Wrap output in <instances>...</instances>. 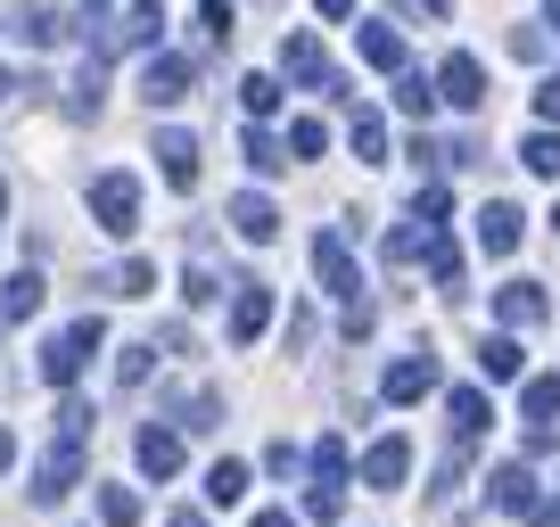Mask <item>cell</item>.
Returning <instances> with one entry per match:
<instances>
[{
  "label": "cell",
  "mask_w": 560,
  "mask_h": 527,
  "mask_svg": "<svg viewBox=\"0 0 560 527\" xmlns=\"http://www.w3.org/2000/svg\"><path fill=\"white\" fill-rule=\"evenodd\" d=\"M67 9H42V0H34V9H18V17H9V34H18V42H34V50H58V42H67Z\"/></svg>",
  "instance_id": "obj_18"
},
{
  "label": "cell",
  "mask_w": 560,
  "mask_h": 527,
  "mask_svg": "<svg viewBox=\"0 0 560 527\" xmlns=\"http://www.w3.org/2000/svg\"><path fill=\"white\" fill-rule=\"evenodd\" d=\"M0 207H9V181H0Z\"/></svg>",
  "instance_id": "obj_51"
},
{
  "label": "cell",
  "mask_w": 560,
  "mask_h": 527,
  "mask_svg": "<svg viewBox=\"0 0 560 527\" xmlns=\"http://www.w3.org/2000/svg\"><path fill=\"white\" fill-rule=\"evenodd\" d=\"M9 461H18V437H9V429H0V470H9Z\"/></svg>",
  "instance_id": "obj_46"
},
{
  "label": "cell",
  "mask_w": 560,
  "mask_h": 527,
  "mask_svg": "<svg viewBox=\"0 0 560 527\" xmlns=\"http://www.w3.org/2000/svg\"><path fill=\"white\" fill-rule=\"evenodd\" d=\"M412 214H420L429 231H438L445 214H454V190H445V181H420V190H412Z\"/></svg>",
  "instance_id": "obj_35"
},
{
  "label": "cell",
  "mask_w": 560,
  "mask_h": 527,
  "mask_svg": "<svg viewBox=\"0 0 560 527\" xmlns=\"http://www.w3.org/2000/svg\"><path fill=\"white\" fill-rule=\"evenodd\" d=\"M240 157L256 165V174H280V165H289V141H272V132H264V124H247V141H240Z\"/></svg>",
  "instance_id": "obj_25"
},
{
  "label": "cell",
  "mask_w": 560,
  "mask_h": 527,
  "mask_svg": "<svg viewBox=\"0 0 560 527\" xmlns=\"http://www.w3.org/2000/svg\"><path fill=\"white\" fill-rule=\"evenodd\" d=\"M396 107H404V116H429V107H438V83L404 67V74H396Z\"/></svg>",
  "instance_id": "obj_30"
},
{
  "label": "cell",
  "mask_w": 560,
  "mask_h": 527,
  "mask_svg": "<svg viewBox=\"0 0 560 527\" xmlns=\"http://www.w3.org/2000/svg\"><path fill=\"white\" fill-rule=\"evenodd\" d=\"M198 25H207V42H231V0H198Z\"/></svg>",
  "instance_id": "obj_40"
},
{
  "label": "cell",
  "mask_w": 560,
  "mask_h": 527,
  "mask_svg": "<svg viewBox=\"0 0 560 527\" xmlns=\"http://www.w3.org/2000/svg\"><path fill=\"white\" fill-rule=\"evenodd\" d=\"M231 231H240L247 247L280 239V207H272V198H264V190H240V198H231Z\"/></svg>",
  "instance_id": "obj_14"
},
{
  "label": "cell",
  "mask_w": 560,
  "mask_h": 527,
  "mask_svg": "<svg viewBox=\"0 0 560 527\" xmlns=\"http://www.w3.org/2000/svg\"><path fill=\"white\" fill-rule=\"evenodd\" d=\"M429 272H438V289H445V297H462V247L445 239V231H438V247H429Z\"/></svg>",
  "instance_id": "obj_32"
},
{
  "label": "cell",
  "mask_w": 560,
  "mask_h": 527,
  "mask_svg": "<svg viewBox=\"0 0 560 527\" xmlns=\"http://www.w3.org/2000/svg\"><path fill=\"white\" fill-rule=\"evenodd\" d=\"M18 91H25V83H18V74H9V67H0V99H18Z\"/></svg>",
  "instance_id": "obj_47"
},
{
  "label": "cell",
  "mask_w": 560,
  "mask_h": 527,
  "mask_svg": "<svg viewBox=\"0 0 560 527\" xmlns=\"http://www.w3.org/2000/svg\"><path fill=\"white\" fill-rule=\"evenodd\" d=\"M544 9H552V34H560V0H544Z\"/></svg>",
  "instance_id": "obj_50"
},
{
  "label": "cell",
  "mask_w": 560,
  "mask_h": 527,
  "mask_svg": "<svg viewBox=\"0 0 560 527\" xmlns=\"http://www.w3.org/2000/svg\"><path fill=\"white\" fill-rule=\"evenodd\" d=\"M520 231H527V214L511 207V198H487V207H478V247H487V256H511Z\"/></svg>",
  "instance_id": "obj_13"
},
{
  "label": "cell",
  "mask_w": 560,
  "mask_h": 527,
  "mask_svg": "<svg viewBox=\"0 0 560 527\" xmlns=\"http://www.w3.org/2000/svg\"><path fill=\"white\" fill-rule=\"evenodd\" d=\"M404 470H412V445H404V437H380V445L363 454V487H371V494H396Z\"/></svg>",
  "instance_id": "obj_15"
},
{
  "label": "cell",
  "mask_w": 560,
  "mask_h": 527,
  "mask_svg": "<svg viewBox=\"0 0 560 527\" xmlns=\"http://www.w3.org/2000/svg\"><path fill=\"white\" fill-rule=\"evenodd\" d=\"M182 429H223V396H190V405H182Z\"/></svg>",
  "instance_id": "obj_39"
},
{
  "label": "cell",
  "mask_w": 560,
  "mask_h": 527,
  "mask_svg": "<svg viewBox=\"0 0 560 527\" xmlns=\"http://www.w3.org/2000/svg\"><path fill=\"white\" fill-rule=\"evenodd\" d=\"M100 519L107 527H140V494L132 487H100Z\"/></svg>",
  "instance_id": "obj_34"
},
{
  "label": "cell",
  "mask_w": 560,
  "mask_h": 527,
  "mask_svg": "<svg viewBox=\"0 0 560 527\" xmlns=\"http://www.w3.org/2000/svg\"><path fill=\"white\" fill-rule=\"evenodd\" d=\"M487 503H494V511H511V519H536L544 494H536V478H527V461H503V470L487 478Z\"/></svg>",
  "instance_id": "obj_11"
},
{
  "label": "cell",
  "mask_w": 560,
  "mask_h": 527,
  "mask_svg": "<svg viewBox=\"0 0 560 527\" xmlns=\"http://www.w3.org/2000/svg\"><path fill=\"white\" fill-rule=\"evenodd\" d=\"M264 470H272V478H298V445L280 437V445H272V454H264Z\"/></svg>",
  "instance_id": "obj_42"
},
{
  "label": "cell",
  "mask_w": 560,
  "mask_h": 527,
  "mask_svg": "<svg viewBox=\"0 0 560 527\" xmlns=\"http://www.w3.org/2000/svg\"><path fill=\"white\" fill-rule=\"evenodd\" d=\"M223 289H240V281H214V264H207V256H198L190 272H182V297H190V305H214Z\"/></svg>",
  "instance_id": "obj_33"
},
{
  "label": "cell",
  "mask_w": 560,
  "mask_h": 527,
  "mask_svg": "<svg viewBox=\"0 0 560 527\" xmlns=\"http://www.w3.org/2000/svg\"><path fill=\"white\" fill-rule=\"evenodd\" d=\"M149 363H158V338H132V347L116 354V387H140V379H149Z\"/></svg>",
  "instance_id": "obj_31"
},
{
  "label": "cell",
  "mask_w": 560,
  "mask_h": 527,
  "mask_svg": "<svg viewBox=\"0 0 560 527\" xmlns=\"http://www.w3.org/2000/svg\"><path fill=\"white\" fill-rule=\"evenodd\" d=\"M536 116L560 124V74H544V83H536Z\"/></svg>",
  "instance_id": "obj_41"
},
{
  "label": "cell",
  "mask_w": 560,
  "mask_h": 527,
  "mask_svg": "<svg viewBox=\"0 0 560 527\" xmlns=\"http://www.w3.org/2000/svg\"><path fill=\"white\" fill-rule=\"evenodd\" d=\"M280 74L305 83V91H322V99H347V74L330 67V50H322L314 34H289V42H280Z\"/></svg>",
  "instance_id": "obj_2"
},
{
  "label": "cell",
  "mask_w": 560,
  "mask_h": 527,
  "mask_svg": "<svg viewBox=\"0 0 560 527\" xmlns=\"http://www.w3.org/2000/svg\"><path fill=\"white\" fill-rule=\"evenodd\" d=\"M445 421H454V437L470 445V437H487L494 405H487V396H478V387H454V396H445Z\"/></svg>",
  "instance_id": "obj_20"
},
{
  "label": "cell",
  "mask_w": 560,
  "mask_h": 527,
  "mask_svg": "<svg viewBox=\"0 0 560 527\" xmlns=\"http://www.w3.org/2000/svg\"><path fill=\"white\" fill-rule=\"evenodd\" d=\"M429 387H438V354H396L387 379H380V396H387V405H420Z\"/></svg>",
  "instance_id": "obj_8"
},
{
  "label": "cell",
  "mask_w": 560,
  "mask_h": 527,
  "mask_svg": "<svg viewBox=\"0 0 560 527\" xmlns=\"http://www.w3.org/2000/svg\"><path fill=\"white\" fill-rule=\"evenodd\" d=\"M100 91H107V74H100V58H91V67L74 74V99L67 107H74V116H100Z\"/></svg>",
  "instance_id": "obj_38"
},
{
  "label": "cell",
  "mask_w": 560,
  "mask_h": 527,
  "mask_svg": "<svg viewBox=\"0 0 560 527\" xmlns=\"http://www.w3.org/2000/svg\"><path fill=\"white\" fill-rule=\"evenodd\" d=\"M158 34H165V9H158V0H132V9L107 25V50H158Z\"/></svg>",
  "instance_id": "obj_7"
},
{
  "label": "cell",
  "mask_w": 560,
  "mask_h": 527,
  "mask_svg": "<svg viewBox=\"0 0 560 527\" xmlns=\"http://www.w3.org/2000/svg\"><path fill=\"white\" fill-rule=\"evenodd\" d=\"M520 412H527V421H536V429H552V421H560V379H552V371L520 387Z\"/></svg>",
  "instance_id": "obj_23"
},
{
  "label": "cell",
  "mask_w": 560,
  "mask_h": 527,
  "mask_svg": "<svg viewBox=\"0 0 560 527\" xmlns=\"http://www.w3.org/2000/svg\"><path fill=\"white\" fill-rule=\"evenodd\" d=\"M0 314H9V321H25V314H42V272H18V281L0 289Z\"/></svg>",
  "instance_id": "obj_29"
},
{
  "label": "cell",
  "mask_w": 560,
  "mask_h": 527,
  "mask_svg": "<svg viewBox=\"0 0 560 527\" xmlns=\"http://www.w3.org/2000/svg\"><path fill=\"white\" fill-rule=\"evenodd\" d=\"M314 272H322V289H330V297L363 305V272H354V247L338 239V231H322V239H314Z\"/></svg>",
  "instance_id": "obj_5"
},
{
  "label": "cell",
  "mask_w": 560,
  "mask_h": 527,
  "mask_svg": "<svg viewBox=\"0 0 560 527\" xmlns=\"http://www.w3.org/2000/svg\"><path fill=\"white\" fill-rule=\"evenodd\" d=\"M314 9L322 17H354V0H314Z\"/></svg>",
  "instance_id": "obj_44"
},
{
  "label": "cell",
  "mask_w": 560,
  "mask_h": 527,
  "mask_svg": "<svg viewBox=\"0 0 560 527\" xmlns=\"http://www.w3.org/2000/svg\"><path fill=\"white\" fill-rule=\"evenodd\" d=\"M91 223L124 239V231L140 223V181L132 174H100V181H91Z\"/></svg>",
  "instance_id": "obj_4"
},
{
  "label": "cell",
  "mask_w": 560,
  "mask_h": 527,
  "mask_svg": "<svg viewBox=\"0 0 560 527\" xmlns=\"http://www.w3.org/2000/svg\"><path fill=\"white\" fill-rule=\"evenodd\" d=\"M314 487L322 494H347V437H322L314 445Z\"/></svg>",
  "instance_id": "obj_24"
},
{
  "label": "cell",
  "mask_w": 560,
  "mask_h": 527,
  "mask_svg": "<svg viewBox=\"0 0 560 527\" xmlns=\"http://www.w3.org/2000/svg\"><path fill=\"white\" fill-rule=\"evenodd\" d=\"M347 141H354V157H363V165H387V116H380V107H354Z\"/></svg>",
  "instance_id": "obj_22"
},
{
  "label": "cell",
  "mask_w": 560,
  "mask_h": 527,
  "mask_svg": "<svg viewBox=\"0 0 560 527\" xmlns=\"http://www.w3.org/2000/svg\"><path fill=\"white\" fill-rule=\"evenodd\" d=\"M520 165H527V174H544V181H560V132H527Z\"/></svg>",
  "instance_id": "obj_28"
},
{
  "label": "cell",
  "mask_w": 560,
  "mask_h": 527,
  "mask_svg": "<svg viewBox=\"0 0 560 527\" xmlns=\"http://www.w3.org/2000/svg\"><path fill=\"white\" fill-rule=\"evenodd\" d=\"M264 321H272V289H264V281H240V289H231V347H256Z\"/></svg>",
  "instance_id": "obj_10"
},
{
  "label": "cell",
  "mask_w": 560,
  "mask_h": 527,
  "mask_svg": "<svg viewBox=\"0 0 560 527\" xmlns=\"http://www.w3.org/2000/svg\"><path fill=\"white\" fill-rule=\"evenodd\" d=\"M100 347H107V321H100V314L67 321V330L42 347V379H50V387H74V379H83V363H91Z\"/></svg>",
  "instance_id": "obj_1"
},
{
  "label": "cell",
  "mask_w": 560,
  "mask_h": 527,
  "mask_svg": "<svg viewBox=\"0 0 560 527\" xmlns=\"http://www.w3.org/2000/svg\"><path fill=\"white\" fill-rule=\"evenodd\" d=\"M478 371H487V379H520V338L494 330L487 347H478Z\"/></svg>",
  "instance_id": "obj_26"
},
{
  "label": "cell",
  "mask_w": 560,
  "mask_h": 527,
  "mask_svg": "<svg viewBox=\"0 0 560 527\" xmlns=\"http://www.w3.org/2000/svg\"><path fill=\"white\" fill-rule=\"evenodd\" d=\"M354 50H363V67H387V74H404V34L387 17H371L363 34H354Z\"/></svg>",
  "instance_id": "obj_19"
},
{
  "label": "cell",
  "mask_w": 560,
  "mask_h": 527,
  "mask_svg": "<svg viewBox=\"0 0 560 527\" xmlns=\"http://www.w3.org/2000/svg\"><path fill=\"white\" fill-rule=\"evenodd\" d=\"M494 314H503V330H536V321L552 314V297H544L536 281H503L494 289Z\"/></svg>",
  "instance_id": "obj_12"
},
{
  "label": "cell",
  "mask_w": 560,
  "mask_h": 527,
  "mask_svg": "<svg viewBox=\"0 0 560 527\" xmlns=\"http://www.w3.org/2000/svg\"><path fill=\"white\" fill-rule=\"evenodd\" d=\"M256 527H298V519H289V511H256Z\"/></svg>",
  "instance_id": "obj_45"
},
{
  "label": "cell",
  "mask_w": 560,
  "mask_h": 527,
  "mask_svg": "<svg viewBox=\"0 0 560 527\" xmlns=\"http://www.w3.org/2000/svg\"><path fill=\"white\" fill-rule=\"evenodd\" d=\"M165 527H207V519H198V511H174V519H165Z\"/></svg>",
  "instance_id": "obj_48"
},
{
  "label": "cell",
  "mask_w": 560,
  "mask_h": 527,
  "mask_svg": "<svg viewBox=\"0 0 560 527\" xmlns=\"http://www.w3.org/2000/svg\"><path fill=\"white\" fill-rule=\"evenodd\" d=\"M438 99L462 107V116H478V107H487V67H478L470 50H454V58L438 67Z\"/></svg>",
  "instance_id": "obj_6"
},
{
  "label": "cell",
  "mask_w": 560,
  "mask_h": 527,
  "mask_svg": "<svg viewBox=\"0 0 560 527\" xmlns=\"http://www.w3.org/2000/svg\"><path fill=\"white\" fill-rule=\"evenodd\" d=\"M322 149H330L322 116H298V124H289V157H322Z\"/></svg>",
  "instance_id": "obj_37"
},
{
  "label": "cell",
  "mask_w": 560,
  "mask_h": 527,
  "mask_svg": "<svg viewBox=\"0 0 560 527\" xmlns=\"http://www.w3.org/2000/svg\"><path fill=\"white\" fill-rule=\"evenodd\" d=\"M140 99H149V107H174V99H190V58L158 50L149 67H140Z\"/></svg>",
  "instance_id": "obj_9"
},
{
  "label": "cell",
  "mask_w": 560,
  "mask_h": 527,
  "mask_svg": "<svg viewBox=\"0 0 560 527\" xmlns=\"http://www.w3.org/2000/svg\"><path fill=\"white\" fill-rule=\"evenodd\" d=\"M404 9H438V17H445V9H454V0H404Z\"/></svg>",
  "instance_id": "obj_49"
},
{
  "label": "cell",
  "mask_w": 560,
  "mask_h": 527,
  "mask_svg": "<svg viewBox=\"0 0 560 527\" xmlns=\"http://www.w3.org/2000/svg\"><path fill=\"white\" fill-rule=\"evenodd\" d=\"M74 487H83V437H58L50 454L34 461V503L50 511V503H67Z\"/></svg>",
  "instance_id": "obj_3"
},
{
  "label": "cell",
  "mask_w": 560,
  "mask_h": 527,
  "mask_svg": "<svg viewBox=\"0 0 560 527\" xmlns=\"http://www.w3.org/2000/svg\"><path fill=\"white\" fill-rule=\"evenodd\" d=\"M158 165H165L174 190H198V141L182 132V124H165V132H158Z\"/></svg>",
  "instance_id": "obj_17"
},
{
  "label": "cell",
  "mask_w": 560,
  "mask_h": 527,
  "mask_svg": "<svg viewBox=\"0 0 560 527\" xmlns=\"http://www.w3.org/2000/svg\"><path fill=\"white\" fill-rule=\"evenodd\" d=\"M132 461H140L149 478H174V470H182V429H158V421H149V429L132 437Z\"/></svg>",
  "instance_id": "obj_16"
},
{
  "label": "cell",
  "mask_w": 560,
  "mask_h": 527,
  "mask_svg": "<svg viewBox=\"0 0 560 527\" xmlns=\"http://www.w3.org/2000/svg\"><path fill=\"white\" fill-rule=\"evenodd\" d=\"M527 527H560V494H544V503H536V519H527Z\"/></svg>",
  "instance_id": "obj_43"
},
{
  "label": "cell",
  "mask_w": 560,
  "mask_h": 527,
  "mask_svg": "<svg viewBox=\"0 0 560 527\" xmlns=\"http://www.w3.org/2000/svg\"><path fill=\"white\" fill-rule=\"evenodd\" d=\"M240 494H247V461H214V470H207V503L231 511Z\"/></svg>",
  "instance_id": "obj_27"
},
{
  "label": "cell",
  "mask_w": 560,
  "mask_h": 527,
  "mask_svg": "<svg viewBox=\"0 0 560 527\" xmlns=\"http://www.w3.org/2000/svg\"><path fill=\"white\" fill-rule=\"evenodd\" d=\"M240 99H247V116H272L280 107V74H240Z\"/></svg>",
  "instance_id": "obj_36"
},
{
  "label": "cell",
  "mask_w": 560,
  "mask_h": 527,
  "mask_svg": "<svg viewBox=\"0 0 560 527\" xmlns=\"http://www.w3.org/2000/svg\"><path fill=\"white\" fill-rule=\"evenodd\" d=\"M91 289H107V297H149V289H158V264H149V256H124L116 272H100Z\"/></svg>",
  "instance_id": "obj_21"
},
{
  "label": "cell",
  "mask_w": 560,
  "mask_h": 527,
  "mask_svg": "<svg viewBox=\"0 0 560 527\" xmlns=\"http://www.w3.org/2000/svg\"><path fill=\"white\" fill-rule=\"evenodd\" d=\"M0 321H9V314H0Z\"/></svg>",
  "instance_id": "obj_52"
}]
</instances>
